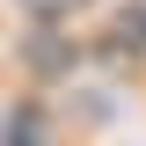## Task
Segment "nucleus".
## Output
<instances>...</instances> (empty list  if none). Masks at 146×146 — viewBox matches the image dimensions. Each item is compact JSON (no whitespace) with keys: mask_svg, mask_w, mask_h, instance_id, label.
Listing matches in <instances>:
<instances>
[{"mask_svg":"<svg viewBox=\"0 0 146 146\" xmlns=\"http://www.w3.org/2000/svg\"><path fill=\"white\" fill-rule=\"evenodd\" d=\"M22 7H29V15H36V22H66V15H73V7H80V0H22Z\"/></svg>","mask_w":146,"mask_h":146,"instance_id":"nucleus-1","label":"nucleus"}]
</instances>
